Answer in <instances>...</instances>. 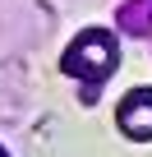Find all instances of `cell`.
<instances>
[{"mask_svg":"<svg viewBox=\"0 0 152 157\" xmlns=\"http://www.w3.org/2000/svg\"><path fill=\"white\" fill-rule=\"evenodd\" d=\"M60 65H65L69 78H79V83L97 88L102 78L115 74V65H120V46H115V37H111L106 28H88V33H79V37L69 42V51H65Z\"/></svg>","mask_w":152,"mask_h":157,"instance_id":"cell-1","label":"cell"},{"mask_svg":"<svg viewBox=\"0 0 152 157\" xmlns=\"http://www.w3.org/2000/svg\"><path fill=\"white\" fill-rule=\"evenodd\" d=\"M115 125H120L124 139H134V143H152V88H129V93L120 97Z\"/></svg>","mask_w":152,"mask_h":157,"instance_id":"cell-2","label":"cell"},{"mask_svg":"<svg viewBox=\"0 0 152 157\" xmlns=\"http://www.w3.org/2000/svg\"><path fill=\"white\" fill-rule=\"evenodd\" d=\"M115 23H120L124 33H134V37H147V33H152V0H134V5H124V10L115 14Z\"/></svg>","mask_w":152,"mask_h":157,"instance_id":"cell-3","label":"cell"},{"mask_svg":"<svg viewBox=\"0 0 152 157\" xmlns=\"http://www.w3.org/2000/svg\"><path fill=\"white\" fill-rule=\"evenodd\" d=\"M0 157H5V148H0Z\"/></svg>","mask_w":152,"mask_h":157,"instance_id":"cell-4","label":"cell"}]
</instances>
